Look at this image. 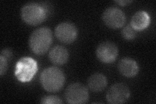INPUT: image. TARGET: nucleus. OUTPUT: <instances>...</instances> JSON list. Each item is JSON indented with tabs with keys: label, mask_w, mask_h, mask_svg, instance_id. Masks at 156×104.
I'll use <instances>...</instances> for the list:
<instances>
[{
	"label": "nucleus",
	"mask_w": 156,
	"mask_h": 104,
	"mask_svg": "<svg viewBox=\"0 0 156 104\" xmlns=\"http://www.w3.org/2000/svg\"><path fill=\"white\" fill-rule=\"evenodd\" d=\"M118 70L122 76L126 77H133L138 74L139 68L134 59L125 57L119 61Z\"/></svg>",
	"instance_id": "nucleus-10"
},
{
	"label": "nucleus",
	"mask_w": 156,
	"mask_h": 104,
	"mask_svg": "<svg viewBox=\"0 0 156 104\" xmlns=\"http://www.w3.org/2000/svg\"><path fill=\"white\" fill-rule=\"evenodd\" d=\"M0 56L3 57L4 58H5L8 61H9L12 58V56H13L12 52L9 48L3 49L1 52V56Z\"/></svg>",
	"instance_id": "nucleus-17"
},
{
	"label": "nucleus",
	"mask_w": 156,
	"mask_h": 104,
	"mask_svg": "<svg viewBox=\"0 0 156 104\" xmlns=\"http://www.w3.org/2000/svg\"><path fill=\"white\" fill-rule=\"evenodd\" d=\"M48 15V9L38 3H28L21 9L23 21L30 26H37L46 20Z\"/></svg>",
	"instance_id": "nucleus-3"
},
{
	"label": "nucleus",
	"mask_w": 156,
	"mask_h": 104,
	"mask_svg": "<svg viewBox=\"0 0 156 104\" xmlns=\"http://www.w3.org/2000/svg\"><path fill=\"white\" fill-rule=\"evenodd\" d=\"M8 61L5 58L0 56V75L3 76L5 74L8 68Z\"/></svg>",
	"instance_id": "nucleus-16"
},
{
	"label": "nucleus",
	"mask_w": 156,
	"mask_h": 104,
	"mask_svg": "<svg viewBox=\"0 0 156 104\" xmlns=\"http://www.w3.org/2000/svg\"><path fill=\"white\" fill-rule=\"evenodd\" d=\"M102 20L106 26L111 29L122 27L126 21L124 12L117 7H109L102 14Z\"/></svg>",
	"instance_id": "nucleus-6"
},
{
	"label": "nucleus",
	"mask_w": 156,
	"mask_h": 104,
	"mask_svg": "<svg viewBox=\"0 0 156 104\" xmlns=\"http://www.w3.org/2000/svg\"><path fill=\"white\" fill-rule=\"evenodd\" d=\"M133 1H128V0H118V1H115V3H116L117 4L120 5L121 6H126L127 5L132 3Z\"/></svg>",
	"instance_id": "nucleus-18"
},
{
	"label": "nucleus",
	"mask_w": 156,
	"mask_h": 104,
	"mask_svg": "<svg viewBox=\"0 0 156 104\" xmlns=\"http://www.w3.org/2000/svg\"><path fill=\"white\" fill-rule=\"evenodd\" d=\"M65 100L70 104L85 103L89 99V94L87 88L80 83H72L65 91Z\"/></svg>",
	"instance_id": "nucleus-5"
},
{
	"label": "nucleus",
	"mask_w": 156,
	"mask_h": 104,
	"mask_svg": "<svg viewBox=\"0 0 156 104\" xmlns=\"http://www.w3.org/2000/svg\"><path fill=\"white\" fill-rule=\"evenodd\" d=\"M150 23L149 14L144 11H139L135 13L131 18L130 26L135 30L143 31L147 28Z\"/></svg>",
	"instance_id": "nucleus-12"
},
{
	"label": "nucleus",
	"mask_w": 156,
	"mask_h": 104,
	"mask_svg": "<svg viewBox=\"0 0 156 104\" xmlns=\"http://www.w3.org/2000/svg\"><path fill=\"white\" fill-rule=\"evenodd\" d=\"M41 103L43 104H60L62 103V101L57 96L48 95L41 98Z\"/></svg>",
	"instance_id": "nucleus-15"
},
{
	"label": "nucleus",
	"mask_w": 156,
	"mask_h": 104,
	"mask_svg": "<svg viewBox=\"0 0 156 104\" xmlns=\"http://www.w3.org/2000/svg\"><path fill=\"white\" fill-rule=\"evenodd\" d=\"M56 38L64 44L74 42L77 37V29L70 22H62L58 24L55 29Z\"/></svg>",
	"instance_id": "nucleus-9"
},
{
	"label": "nucleus",
	"mask_w": 156,
	"mask_h": 104,
	"mask_svg": "<svg viewBox=\"0 0 156 104\" xmlns=\"http://www.w3.org/2000/svg\"><path fill=\"white\" fill-rule=\"evenodd\" d=\"M88 87L92 92H101L107 85V80L104 74L96 73L91 75L87 82Z\"/></svg>",
	"instance_id": "nucleus-13"
},
{
	"label": "nucleus",
	"mask_w": 156,
	"mask_h": 104,
	"mask_svg": "<svg viewBox=\"0 0 156 104\" xmlns=\"http://www.w3.org/2000/svg\"><path fill=\"white\" fill-rule=\"evenodd\" d=\"M53 41L52 32L48 27H40L34 31L29 39L31 51L38 56L45 54L50 49Z\"/></svg>",
	"instance_id": "nucleus-1"
},
{
	"label": "nucleus",
	"mask_w": 156,
	"mask_h": 104,
	"mask_svg": "<svg viewBox=\"0 0 156 104\" xmlns=\"http://www.w3.org/2000/svg\"><path fill=\"white\" fill-rule=\"evenodd\" d=\"M130 91L128 87L124 83H115L112 85L107 92L106 99L111 104L124 103L128 100Z\"/></svg>",
	"instance_id": "nucleus-7"
},
{
	"label": "nucleus",
	"mask_w": 156,
	"mask_h": 104,
	"mask_svg": "<svg viewBox=\"0 0 156 104\" xmlns=\"http://www.w3.org/2000/svg\"><path fill=\"white\" fill-rule=\"evenodd\" d=\"M122 36L126 40H133L136 36V31L130 25L125 26L122 31Z\"/></svg>",
	"instance_id": "nucleus-14"
},
{
	"label": "nucleus",
	"mask_w": 156,
	"mask_h": 104,
	"mask_svg": "<svg viewBox=\"0 0 156 104\" xmlns=\"http://www.w3.org/2000/svg\"><path fill=\"white\" fill-rule=\"evenodd\" d=\"M38 71V64L35 59L29 57H23L16 63L14 75L22 83L31 81Z\"/></svg>",
	"instance_id": "nucleus-4"
},
{
	"label": "nucleus",
	"mask_w": 156,
	"mask_h": 104,
	"mask_svg": "<svg viewBox=\"0 0 156 104\" xmlns=\"http://www.w3.org/2000/svg\"><path fill=\"white\" fill-rule=\"evenodd\" d=\"M50 61L56 65H63L69 59V52L68 49L62 46H55L49 52L48 55Z\"/></svg>",
	"instance_id": "nucleus-11"
},
{
	"label": "nucleus",
	"mask_w": 156,
	"mask_h": 104,
	"mask_svg": "<svg viewBox=\"0 0 156 104\" xmlns=\"http://www.w3.org/2000/svg\"><path fill=\"white\" fill-rule=\"evenodd\" d=\"M96 54L100 62L111 64L113 63L118 57L119 49L115 43L106 41L99 44L96 48Z\"/></svg>",
	"instance_id": "nucleus-8"
},
{
	"label": "nucleus",
	"mask_w": 156,
	"mask_h": 104,
	"mask_svg": "<svg viewBox=\"0 0 156 104\" xmlns=\"http://www.w3.org/2000/svg\"><path fill=\"white\" fill-rule=\"evenodd\" d=\"M41 83L44 90L50 92L59 91L65 83V76L61 69L51 66L44 70L40 77Z\"/></svg>",
	"instance_id": "nucleus-2"
}]
</instances>
